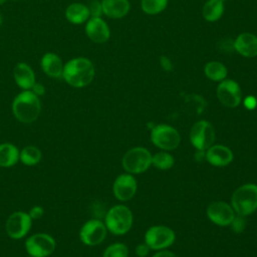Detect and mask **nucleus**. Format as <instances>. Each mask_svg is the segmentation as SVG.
<instances>
[{
	"label": "nucleus",
	"instance_id": "1",
	"mask_svg": "<svg viewBox=\"0 0 257 257\" xmlns=\"http://www.w3.org/2000/svg\"><path fill=\"white\" fill-rule=\"evenodd\" d=\"M95 75L92 61L86 57H74L63 67L62 78L72 87L82 88L91 83Z\"/></svg>",
	"mask_w": 257,
	"mask_h": 257
},
{
	"label": "nucleus",
	"instance_id": "2",
	"mask_svg": "<svg viewBox=\"0 0 257 257\" xmlns=\"http://www.w3.org/2000/svg\"><path fill=\"white\" fill-rule=\"evenodd\" d=\"M14 117L22 123H31L35 121L41 112V102L39 96L31 90H22L18 93L11 105Z\"/></svg>",
	"mask_w": 257,
	"mask_h": 257
},
{
	"label": "nucleus",
	"instance_id": "3",
	"mask_svg": "<svg viewBox=\"0 0 257 257\" xmlns=\"http://www.w3.org/2000/svg\"><path fill=\"white\" fill-rule=\"evenodd\" d=\"M231 205L235 213L248 216L257 209V185L245 184L239 187L232 195Z\"/></svg>",
	"mask_w": 257,
	"mask_h": 257
},
{
	"label": "nucleus",
	"instance_id": "4",
	"mask_svg": "<svg viewBox=\"0 0 257 257\" xmlns=\"http://www.w3.org/2000/svg\"><path fill=\"white\" fill-rule=\"evenodd\" d=\"M104 225L111 234L123 235L133 226V213L124 205H115L105 214Z\"/></svg>",
	"mask_w": 257,
	"mask_h": 257
},
{
	"label": "nucleus",
	"instance_id": "5",
	"mask_svg": "<svg viewBox=\"0 0 257 257\" xmlns=\"http://www.w3.org/2000/svg\"><path fill=\"white\" fill-rule=\"evenodd\" d=\"M121 164L128 174H141L146 172L152 165V155L146 148L136 147L124 154Z\"/></svg>",
	"mask_w": 257,
	"mask_h": 257
},
{
	"label": "nucleus",
	"instance_id": "6",
	"mask_svg": "<svg viewBox=\"0 0 257 257\" xmlns=\"http://www.w3.org/2000/svg\"><path fill=\"white\" fill-rule=\"evenodd\" d=\"M25 250L32 257H48L55 248V239L47 233H35L25 240Z\"/></svg>",
	"mask_w": 257,
	"mask_h": 257
},
{
	"label": "nucleus",
	"instance_id": "7",
	"mask_svg": "<svg viewBox=\"0 0 257 257\" xmlns=\"http://www.w3.org/2000/svg\"><path fill=\"white\" fill-rule=\"evenodd\" d=\"M153 144L164 151H173L177 149L181 143V136L179 132L168 124H158L151 133Z\"/></svg>",
	"mask_w": 257,
	"mask_h": 257
},
{
	"label": "nucleus",
	"instance_id": "8",
	"mask_svg": "<svg viewBox=\"0 0 257 257\" xmlns=\"http://www.w3.org/2000/svg\"><path fill=\"white\" fill-rule=\"evenodd\" d=\"M32 221L27 212L15 211L11 213L5 223V231L8 237L13 240L24 238L32 227Z\"/></svg>",
	"mask_w": 257,
	"mask_h": 257
},
{
	"label": "nucleus",
	"instance_id": "9",
	"mask_svg": "<svg viewBox=\"0 0 257 257\" xmlns=\"http://www.w3.org/2000/svg\"><path fill=\"white\" fill-rule=\"evenodd\" d=\"M190 141L198 151L209 149L215 141V130L207 120H199L193 124L190 131Z\"/></svg>",
	"mask_w": 257,
	"mask_h": 257
},
{
	"label": "nucleus",
	"instance_id": "10",
	"mask_svg": "<svg viewBox=\"0 0 257 257\" xmlns=\"http://www.w3.org/2000/svg\"><path fill=\"white\" fill-rule=\"evenodd\" d=\"M175 232L163 225L153 226L145 234V243L153 250H163L175 242Z\"/></svg>",
	"mask_w": 257,
	"mask_h": 257
},
{
	"label": "nucleus",
	"instance_id": "11",
	"mask_svg": "<svg viewBox=\"0 0 257 257\" xmlns=\"http://www.w3.org/2000/svg\"><path fill=\"white\" fill-rule=\"evenodd\" d=\"M107 229L104 223L98 219L86 221L79 230V239L86 246H96L106 237Z\"/></svg>",
	"mask_w": 257,
	"mask_h": 257
},
{
	"label": "nucleus",
	"instance_id": "12",
	"mask_svg": "<svg viewBox=\"0 0 257 257\" xmlns=\"http://www.w3.org/2000/svg\"><path fill=\"white\" fill-rule=\"evenodd\" d=\"M217 97L227 107H236L242 100L240 85L233 79H224L217 86Z\"/></svg>",
	"mask_w": 257,
	"mask_h": 257
},
{
	"label": "nucleus",
	"instance_id": "13",
	"mask_svg": "<svg viewBox=\"0 0 257 257\" xmlns=\"http://www.w3.org/2000/svg\"><path fill=\"white\" fill-rule=\"evenodd\" d=\"M207 216L214 224L218 226H228L235 217V211L226 202L216 201L207 208Z\"/></svg>",
	"mask_w": 257,
	"mask_h": 257
},
{
	"label": "nucleus",
	"instance_id": "14",
	"mask_svg": "<svg viewBox=\"0 0 257 257\" xmlns=\"http://www.w3.org/2000/svg\"><path fill=\"white\" fill-rule=\"evenodd\" d=\"M137 188V181L132 174H121L114 180L112 192L117 200L124 202L133 199Z\"/></svg>",
	"mask_w": 257,
	"mask_h": 257
},
{
	"label": "nucleus",
	"instance_id": "15",
	"mask_svg": "<svg viewBox=\"0 0 257 257\" xmlns=\"http://www.w3.org/2000/svg\"><path fill=\"white\" fill-rule=\"evenodd\" d=\"M84 31L86 36L94 43H104L110 37V30L101 17H90L85 22Z\"/></svg>",
	"mask_w": 257,
	"mask_h": 257
},
{
	"label": "nucleus",
	"instance_id": "16",
	"mask_svg": "<svg viewBox=\"0 0 257 257\" xmlns=\"http://www.w3.org/2000/svg\"><path fill=\"white\" fill-rule=\"evenodd\" d=\"M233 48L242 56L252 58L257 56V36L250 32L239 34L233 41Z\"/></svg>",
	"mask_w": 257,
	"mask_h": 257
},
{
	"label": "nucleus",
	"instance_id": "17",
	"mask_svg": "<svg viewBox=\"0 0 257 257\" xmlns=\"http://www.w3.org/2000/svg\"><path fill=\"white\" fill-rule=\"evenodd\" d=\"M206 160L215 167H225L233 161L232 151L223 145H212L206 150Z\"/></svg>",
	"mask_w": 257,
	"mask_h": 257
},
{
	"label": "nucleus",
	"instance_id": "18",
	"mask_svg": "<svg viewBox=\"0 0 257 257\" xmlns=\"http://www.w3.org/2000/svg\"><path fill=\"white\" fill-rule=\"evenodd\" d=\"M13 77L22 90H30L35 80V73L31 66L25 62H18L13 68Z\"/></svg>",
	"mask_w": 257,
	"mask_h": 257
},
{
	"label": "nucleus",
	"instance_id": "19",
	"mask_svg": "<svg viewBox=\"0 0 257 257\" xmlns=\"http://www.w3.org/2000/svg\"><path fill=\"white\" fill-rule=\"evenodd\" d=\"M40 66L43 72L52 78L62 77L64 63L62 59L53 52H46L40 60Z\"/></svg>",
	"mask_w": 257,
	"mask_h": 257
},
{
	"label": "nucleus",
	"instance_id": "20",
	"mask_svg": "<svg viewBox=\"0 0 257 257\" xmlns=\"http://www.w3.org/2000/svg\"><path fill=\"white\" fill-rule=\"evenodd\" d=\"M102 12L111 19L124 17L131 8L128 0H101Z\"/></svg>",
	"mask_w": 257,
	"mask_h": 257
},
{
	"label": "nucleus",
	"instance_id": "21",
	"mask_svg": "<svg viewBox=\"0 0 257 257\" xmlns=\"http://www.w3.org/2000/svg\"><path fill=\"white\" fill-rule=\"evenodd\" d=\"M64 16L69 23L74 25L85 23L90 18L87 5L80 2L69 4L64 11Z\"/></svg>",
	"mask_w": 257,
	"mask_h": 257
},
{
	"label": "nucleus",
	"instance_id": "22",
	"mask_svg": "<svg viewBox=\"0 0 257 257\" xmlns=\"http://www.w3.org/2000/svg\"><path fill=\"white\" fill-rule=\"evenodd\" d=\"M18 148L11 143L0 144V167L11 168L15 166L19 161Z\"/></svg>",
	"mask_w": 257,
	"mask_h": 257
},
{
	"label": "nucleus",
	"instance_id": "23",
	"mask_svg": "<svg viewBox=\"0 0 257 257\" xmlns=\"http://www.w3.org/2000/svg\"><path fill=\"white\" fill-rule=\"evenodd\" d=\"M224 8L223 0H208L202 8V16L206 21L215 22L222 17Z\"/></svg>",
	"mask_w": 257,
	"mask_h": 257
},
{
	"label": "nucleus",
	"instance_id": "24",
	"mask_svg": "<svg viewBox=\"0 0 257 257\" xmlns=\"http://www.w3.org/2000/svg\"><path fill=\"white\" fill-rule=\"evenodd\" d=\"M205 75L213 81H222L226 78L228 70L227 67L220 61H209L204 67Z\"/></svg>",
	"mask_w": 257,
	"mask_h": 257
},
{
	"label": "nucleus",
	"instance_id": "25",
	"mask_svg": "<svg viewBox=\"0 0 257 257\" xmlns=\"http://www.w3.org/2000/svg\"><path fill=\"white\" fill-rule=\"evenodd\" d=\"M41 158L42 153L36 146H26L19 153V161L27 167L36 166L41 161Z\"/></svg>",
	"mask_w": 257,
	"mask_h": 257
},
{
	"label": "nucleus",
	"instance_id": "26",
	"mask_svg": "<svg viewBox=\"0 0 257 257\" xmlns=\"http://www.w3.org/2000/svg\"><path fill=\"white\" fill-rule=\"evenodd\" d=\"M168 0H142L141 8L148 15H156L166 9Z\"/></svg>",
	"mask_w": 257,
	"mask_h": 257
},
{
	"label": "nucleus",
	"instance_id": "27",
	"mask_svg": "<svg viewBox=\"0 0 257 257\" xmlns=\"http://www.w3.org/2000/svg\"><path fill=\"white\" fill-rule=\"evenodd\" d=\"M174 163V158L166 152H160L152 156V165L160 170H168L173 167Z\"/></svg>",
	"mask_w": 257,
	"mask_h": 257
},
{
	"label": "nucleus",
	"instance_id": "28",
	"mask_svg": "<svg viewBox=\"0 0 257 257\" xmlns=\"http://www.w3.org/2000/svg\"><path fill=\"white\" fill-rule=\"evenodd\" d=\"M128 249L123 243H113L105 248L102 257H127Z\"/></svg>",
	"mask_w": 257,
	"mask_h": 257
},
{
	"label": "nucleus",
	"instance_id": "29",
	"mask_svg": "<svg viewBox=\"0 0 257 257\" xmlns=\"http://www.w3.org/2000/svg\"><path fill=\"white\" fill-rule=\"evenodd\" d=\"M87 7L90 17H101L103 14L101 0H90Z\"/></svg>",
	"mask_w": 257,
	"mask_h": 257
},
{
	"label": "nucleus",
	"instance_id": "30",
	"mask_svg": "<svg viewBox=\"0 0 257 257\" xmlns=\"http://www.w3.org/2000/svg\"><path fill=\"white\" fill-rule=\"evenodd\" d=\"M244 216H240V215H237V217H234L233 221L231 222V226H232V229L233 231H235L236 233H240L244 230L245 228V225H246V222L243 218Z\"/></svg>",
	"mask_w": 257,
	"mask_h": 257
},
{
	"label": "nucleus",
	"instance_id": "31",
	"mask_svg": "<svg viewBox=\"0 0 257 257\" xmlns=\"http://www.w3.org/2000/svg\"><path fill=\"white\" fill-rule=\"evenodd\" d=\"M28 214L32 220H38V219L42 218V216L44 215V209L41 206L36 205V206H33L29 210Z\"/></svg>",
	"mask_w": 257,
	"mask_h": 257
},
{
	"label": "nucleus",
	"instance_id": "32",
	"mask_svg": "<svg viewBox=\"0 0 257 257\" xmlns=\"http://www.w3.org/2000/svg\"><path fill=\"white\" fill-rule=\"evenodd\" d=\"M160 65L165 71H171L173 69V63L168 56L162 55L160 57Z\"/></svg>",
	"mask_w": 257,
	"mask_h": 257
},
{
	"label": "nucleus",
	"instance_id": "33",
	"mask_svg": "<svg viewBox=\"0 0 257 257\" xmlns=\"http://www.w3.org/2000/svg\"><path fill=\"white\" fill-rule=\"evenodd\" d=\"M150 252V247L146 244V243H142L139 244L136 247V254L139 257H146Z\"/></svg>",
	"mask_w": 257,
	"mask_h": 257
},
{
	"label": "nucleus",
	"instance_id": "34",
	"mask_svg": "<svg viewBox=\"0 0 257 257\" xmlns=\"http://www.w3.org/2000/svg\"><path fill=\"white\" fill-rule=\"evenodd\" d=\"M34 94H36L37 96H42L45 93V87L42 83L39 82H35L34 85L32 86V88L30 89Z\"/></svg>",
	"mask_w": 257,
	"mask_h": 257
},
{
	"label": "nucleus",
	"instance_id": "35",
	"mask_svg": "<svg viewBox=\"0 0 257 257\" xmlns=\"http://www.w3.org/2000/svg\"><path fill=\"white\" fill-rule=\"evenodd\" d=\"M244 103H245V105H246L249 109H252V108H254V107L256 106V103H257V102H256L255 97H253V96H248V97H246Z\"/></svg>",
	"mask_w": 257,
	"mask_h": 257
},
{
	"label": "nucleus",
	"instance_id": "36",
	"mask_svg": "<svg viewBox=\"0 0 257 257\" xmlns=\"http://www.w3.org/2000/svg\"><path fill=\"white\" fill-rule=\"evenodd\" d=\"M153 257H178V256L175 253L171 252V251L163 250V251H160V252L156 253Z\"/></svg>",
	"mask_w": 257,
	"mask_h": 257
},
{
	"label": "nucleus",
	"instance_id": "37",
	"mask_svg": "<svg viewBox=\"0 0 257 257\" xmlns=\"http://www.w3.org/2000/svg\"><path fill=\"white\" fill-rule=\"evenodd\" d=\"M6 1H8V0H0V6H1L2 4H4Z\"/></svg>",
	"mask_w": 257,
	"mask_h": 257
},
{
	"label": "nucleus",
	"instance_id": "38",
	"mask_svg": "<svg viewBox=\"0 0 257 257\" xmlns=\"http://www.w3.org/2000/svg\"><path fill=\"white\" fill-rule=\"evenodd\" d=\"M2 24V15L0 14V25Z\"/></svg>",
	"mask_w": 257,
	"mask_h": 257
},
{
	"label": "nucleus",
	"instance_id": "39",
	"mask_svg": "<svg viewBox=\"0 0 257 257\" xmlns=\"http://www.w3.org/2000/svg\"><path fill=\"white\" fill-rule=\"evenodd\" d=\"M26 257H32V256H29V255H28V256H26Z\"/></svg>",
	"mask_w": 257,
	"mask_h": 257
}]
</instances>
